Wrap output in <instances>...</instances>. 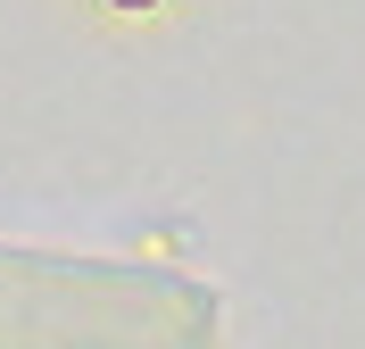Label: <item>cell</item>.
<instances>
[{
	"label": "cell",
	"mask_w": 365,
	"mask_h": 349,
	"mask_svg": "<svg viewBox=\"0 0 365 349\" xmlns=\"http://www.w3.org/2000/svg\"><path fill=\"white\" fill-rule=\"evenodd\" d=\"M133 9H141V0H133Z\"/></svg>",
	"instance_id": "obj_1"
}]
</instances>
